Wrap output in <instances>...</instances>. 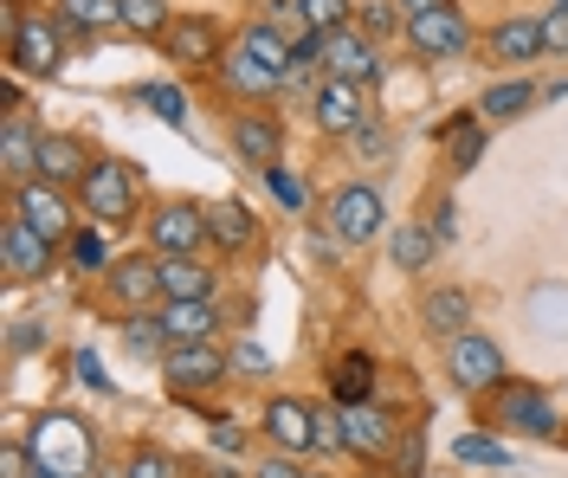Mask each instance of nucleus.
Masks as SVG:
<instances>
[{
  "instance_id": "obj_1",
  "label": "nucleus",
  "mask_w": 568,
  "mask_h": 478,
  "mask_svg": "<svg viewBox=\"0 0 568 478\" xmlns=\"http://www.w3.org/2000/svg\"><path fill=\"white\" fill-rule=\"evenodd\" d=\"M27 446H33L39 472H59V478L98 472V446H91V434H84L78 414H39L33 427H27Z\"/></svg>"
},
{
  "instance_id": "obj_2",
  "label": "nucleus",
  "mask_w": 568,
  "mask_h": 478,
  "mask_svg": "<svg viewBox=\"0 0 568 478\" xmlns=\"http://www.w3.org/2000/svg\"><path fill=\"white\" fill-rule=\"evenodd\" d=\"M78 207L104 226H136V169L116 155H98V169L78 182Z\"/></svg>"
},
{
  "instance_id": "obj_3",
  "label": "nucleus",
  "mask_w": 568,
  "mask_h": 478,
  "mask_svg": "<svg viewBox=\"0 0 568 478\" xmlns=\"http://www.w3.org/2000/svg\"><path fill=\"white\" fill-rule=\"evenodd\" d=\"M7 59L33 78H52L65 65V39H59V13H20L7 7Z\"/></svg>"
},
{
  "instance_id": "obj_4",
  "label": "nucleus",
  "mask_w": 568,
  "mask_h": 478,
  "mask_svg": "<svg viewBox=\"0 0 568 478\" xmlns=\"http://www.w3.org/2000/svg\"><path fill=\"white\" fill-rule=\"evenodd\" d=\"M446 375H453L459 395H491V388H504V349H497L491 336L465 330L446 343Z\"/></svg>"
},
{
  "instance_id": "obj_5",
  "label": "nucleus",
  "mask_w": 568,
  "mask_h": 478,
  "mask_svg": "<svg viewBox=\"0 0 568 478\" xmlns=\"http://www.w3.org/2000/svg\"><path fill=\"white\" fill-rule=\"evenodd\" d=\"M382 226H388V207H382V194L368 182H349L329 194V233L343 240V246H368V240H382Z\"/></svg>"
},
{
  "instance_id": "obj_6",
  "label": "nucleus",
  "mask_w": 568,
  "mask_h": 478,
  "mask_svg": "<svg viewBox=\"0 0 568 478\" xmlns=\"http://www.w3.org/2000/svg\"><path fill=\"white\" fill-rule=\"evenodd\" d=\"M258 427H265V440L278 446L284 459H297V452H317L323 446V407L278 395V401H265V420Z\"/></svg>"
},
{
  "instance_id": "obj_7",
  "label": "nucleus",
  "mask_w": 568,
  "mask_h": 478,
  "mask_svg": "<svg viewBox=\"0 0 568 478\" xmlns=\"http://www.w3.org/2000/svg\"><path fill=\"white\" fill-rule=\"evenodd\" d=\"M201 240H213V233H207V214L194 201H162L149 214V246H155V258H187V253H201Z\"/></svg>"
},
{
  "instance_id": "obj_8",
  "label": "nucleus",
  "mask_w": 568,
  "mask_h": 478,
  "mask_svg": "<svg viewBox=\"0 0 568 478\" xmlns=\"http://www.w3.org/2000/svg\"><path fill=\"white\" fill-rule=\"evenodd\" d=\"M39 136H45V130L27 123L20 91H7V123H0V175H7V187L39 182Z\"/></svg>"
},
{
  "instance_id": "obj_9",
  "label": "nucleus",
  "mask_w": 568,
  "mask_h": 478,
  "mask_svg": "<svg viewBox=\"0 0 568 478\" xmlns=\"http://www.w3.org/2000/svg\"><path fill=\"white\" fill-rule=\"evenodd\" d=\"M497 427L504 434H530V440H556V401L530 388V382H510V388H497Z\"/></svg>"
},
{
  "instance_id": "obj_10",
  "label": "nucleus",
  "mask_w": 568,
  "mask_h": 478,
  "mask_svg": "<svg viewBox=\"0 0 568 478\" xmlns=\"http://www.w3.org/2000/svg\"><path fill=\"white\" fill-rule=\"evenodd\" d=\"M226 368H233V356H220L213 343H169V356H162V375H169V388H175V395L220 388V382H226Z\"/></svg>"
},
{
  "instance_id": "obj_11",
  "label": "nucleus",
  "mask_w": 568,
  "mask_h": 478,
  "mask_svg": "<svg viewBox=\"0 0 568 478\" xmlns=\"http://www.w3.org/2000/svg\"><path fill=\"white\" fill-rule=\"evenodd\" d=\"M311 116H317L323 136H355V130H368V98L349 78H323L311 91Z\"/></svg>"
},
{
  "instance_id": "obj_12",
  "label": "nucleus",
  "mask_w": 568,
  "mask_h": 478,
  "mask_svg": "<svg viewBox=\"0 0 568 478\" xmlns=\"http://www.w3.org/2000/svg\"><path fill=\"white\" fill-rule=\"evenodd\" d=\"M13 214L33 226L39 240H71L78 226H71V201H65V187H52V182H27V187H13Z\"/></svg>"
},
{
  "instance_id": "obj_13",
  "label": "nucleus",
  "mask_w": 568,
  "mask_h": 478,
  "mask_svg": "<svg viewBox=\"0 0 568 478\" xmlns=\"http://www.w3.org/2000/svg\"><path fill=\"white\" fill-rule=\"evenodd\" d=\"M471 27H465V13L446 0V7H433V13H414L407 20V45L420 52V59H459Z\"/></svg>"
},
{
  "instance_id": "obj_14",
  "label": "nucleus",
  "mask_w": 568,
  "mask_h": 478,
  "mask_svg": "<svg viewBox=\"0 0 568 478\" xmlns=\"http://www.w3.org/2000/svg\"><path fill=\"white\" fill-rule=\"evenodd\" d=\"M336 434H343V446H349V452H362V459H382V452H394V446H400L394 420L375 401L336 407Z\"/></svg>"
},
{
  "instance_id": "obj_15",
  "label": "nucleus",
  "mask_w": 568,
  "mask_h": 478,
  "mask_svg": "<svg viewBox=\"0 0 568 478\" xmlns=\"http://www.w3.org/2000/svg\"><path fill=\"white\" fill-rule=\"evenodd\" d=\"M0 265H7V278H13V285L45 278V272H52V240H39L33 226L13 214V221H0Z\"/></svg>"
},
{
  "instance_id": "obj_16",
  "label": "nucleus",
  "mask_w": 568,
  "mask_h": 478,
  "mask_svg": "<svg viewBox=\"0 0 568 478\" xmlns=\"http://www.w3.org/2000/svg\"><path fill=\"white\" fill-rule=\"evenodd\" d=\"M91 169H98V155L84 149V136H65V130H45V136H39V182L78 187Z\"/></svg>"
},
{
  "instance_id": "obj_17",
  "label": "nucleus",
  "mask_w": 568,
  "mask_h": 478,
  "mask_svg": "<svg viewBox=\"0 0 568 478\" xmlns=\"http://www.w3.org/2000/svg\"><path fill=\"white\" fill-rule=\"evenodd\" d=\"M323 65H329V78H349V84H375L382 78V59H375V39H362L355 27H343V33L323 39Z\"/></svg>"
},
{
  "instance_id": "obj_18",
  "label": "nucleus",
  "mask_w": 568,
  "mask_h": 478,
  "mask_svg": "<svg viewBox=\"0 0 568 478\" xmlns=\"http://www.w3.org/2000/svg\"><path fill=\"white\" fill-rule=\"evenodd\" d=\"M104 292L110 304H123V311H149V297H162V272H155V258H116L104 272Z\"/></svg>"
},
{
  "instance_id": "obj_19",
  "label": "nucleus",
  "mask_w": 568,
  "mask_h": 478,
  "mask_svg": "<svg viewBox=\"0 0 568 478\" xmlns=\"http://www.w3.org/2000/svg\"><path fill=\"white\" fill-rule=\"evenodd\" d=\"M155 324L169 343H213L220 330V311H213V297H162V311H155Z\"/></svg>"
},
{
  "instance_id": "obj_20",
  "label": "nucleus",
  "mask_w": 568,
  "mask_h": 478,
  "mask_svg": "<svg viewBox=\"0 0 568 478\" xmlns=\"http://www.w3.org/2000/svg\"><path fill=\"white\" fill-rule=\"evenodd\" d=\"M420 324L433 336H465V324H471V297L459 292V285H439V292H426V304H420Z\"/></svg>"
},
{
  "instance_id": "obj_21",
  "label": "nucleus",
  "mask_w": 568,
  "mask_h": 478,
  "mask_svg": "<svg viewBox=\"0 0 568 478\" xmlns=\"http://www.w3.org/2000/svg\"><path fill=\"white\" fill-rule=\"evenodd\" d=\"M233 149L246 155L252 169H278L284 136H278V123H272V116H240V123H233Z\"/></svg>"
},
{
  "instance_id": "obj_22",
  "label": "nucleus",
  "mask_w": 568,
  "mask_h": 478,
  "mask_svg": "<svg viewBox=\"0 0 568 478\" xmlns=\"http://www.w3.org/2000/svg\"><path fill=\"white\" fill-rule=\"evenodd\" d=\"M226 91H240V98H272V91H284V72H272L265 59H252L246 45H233V59H226Z\"/></svg>"
},
{
  "instance_id": "obj_23",
  "label": "nucleus",
  "mask_w": 568,
  "mask_h": 478,
  "mask_svg": "<svg viewBox=\"0 0 568 478\" xmlns=\"http://www.w3.org/2000/svg\"><path fill=\"white\" fill-rule=\"evenodd\" d=\"M329 388H336V407H355V401H375V363L349 349V356H336L329 363Z\"/></svg>"
},
{
  "instance_id": "obj_24",
  "label": "nucleus",
  "mask_w": 568,
  "mask_h": 478,
  "mask_svg": "<svg viewBox=\"0 0 568 478\" xmlns=\"http://www.w3.org/2000/svg\"><path fill=\"white\" fill-rule=\"evenodd\" d=\"M169 59H175V65H207L213 59V45H220V39H213V27L207 20H201V13H181L175 27H169Z\"/></svg>"
},
{
  "instance_id": "obj_25",
  "label": "nucleus",
  "mask_w": 568,
  "mask_h": 478,
  "mask_svg": "<svg viewBox=\"0 0 568 478\" xmlns=\"http://www.w3.org/2000/svg\"><path fill=\"white\" fill-rule=\"evenodd\" d=\"M155 272H162V297H213V272L201 265V258H155Z\"/></svg>"
},
{
  "instance_id": "obj_26",
  "label": "nucleus",
  "mask_w": 568,
  "mask_h": 478,
  "mask_svg": "<svg viewBox=\"0 0 568 478\" xmlns=\"http://www.w3.org/2000/svg\"><path fill=\"white\" fill-rule=\"evenodd\" d=\"M491 52L504 59V65H530L536 52H542V27H536V20H524V13H510V20L491 33Z\"/></svg>"
},
{
  "instance_id": "obj_27",
  "label": "nucleus",
  "mask_w": 568,
  "mask_h": 478,
  "mask_svg": "<svg viewBox=\"0 0 568 478\" xmlns=\"http://www.w3.org/2000/svg\"><path fill=\"white\" fill-rule=\"evenodd\" d=\"M207 233H213V246L246 253L252 246V214L240 207V201H220V207H207Z\"/></svg>"
},
{
  "instance_id": "obj_28",
  "label": "nucleus",
  "mask_w": 568,
  "mask_h": 478,
  "mask_svg": "<svg viewBox=\"0 0 568 478\" xmlns=\"http://www.w3.org/2000/svg\"><path fill=\"white\" fill-rule=\"evenodd\" d=\"M388 253H394V265H400V272H420L426 258L439 253V240H433L420 221H407V226H394V233H388Z\"/></svg>"
},
{
  "instance_id": "obj_29",
  "label": "nucleus",
  "mask_w": 568,
  "mask_h": 478,
  "mask_svg": "<svg viewBox=\"0 0 568 478\" xmlns=\"http://www.w3.org/2000/svg\"><path fill=\"white\" fill-rule=\"evenodd\" d=\"M110 20H123V0H59V27H78V33H104Z\"/></svg>"
},
{
  "instance_id": "obj_30",
  "label": "nucleus",
  "mask_w": 568,
  "mask_h": 478,
  "mask_svg": "<svg viewBox=\"0 0 568 478\" xmlns=\"http://www.w3.org/2000/svg\"><path fill=\"white\" fill-rule=\"evenodd\" d=\"M530 104H536V84L530 78H510V84H491L478 98V116H524Z\"/></svg>"
},
{
  "instance_id": "obj_31",
  "label": "nucleus",
  "mask_w": 568,
  "mask_h": 478,
  "mask_svg": "<svg viewBox=\"0 0 568 478\" xmlns=\"http://www.w3.org/2000/svg\"><path fill=\"white\" fill-rule=\"evenodd\" d=\"M297 20H304V33L329 39L349 27V0H297Z\"/></svg>"
},
{
  "instance_id": "obj_32",
  "label": "nucleus",
  "mask_w": 568,
  "mask_h": 478,
  "mask_svg": "<svg viewBox=\"0 0 568 478\" xmlns=\"http://www.w3.org/2000/svg\"><path fill=\"white\" fill-rule=\"evenodd\" d=\"M65 253H71L78 272H110V240L98 233V226H78V233L65 240Z\"/></svg>"
},
{
  "instance_id": "obj_33",
  "label": "nucleus",
  "mask_w": 568,
  "mask_h": 478,
  "mask_svg": "<svg viewBox=\"0 0 568 478\" xmlns=\"http://www.w3.org/2000/svg\"><path fill=\"white\" fill-rule=\"evenodd\" d=\"M123 27L149 39V33H169L175 13H169V0H123Z\"/></svg>"
},
{
  "instance_id": "obj_34",
  "label": "nucleus",
  "mask_w": 568,
  "mask_h": 478,
  "mask_svg": "<svg viewBox=\"0 0 568 478\" xmlns=\"http://www.w3.org/2000/svg\"><path fill=\"white\" fill-rule=\"evenodd\" d=\"M240 45H246L252 59H265V65H272V72H284V65H291V52H297V45H291V39H278V27H252V33L240 39Z\"/></svg>"
},
{
  "instance_id": "obj_35",
  "label": "nucleus",
  "mask_w": 568,
  "mask_h": 478,
  "mask_svg": "<svg viewBox=\"0 0 568 478\" xmlns=\"http://www.w3.org/2000/svg\"><path fill=\"white\" fill-rule=\"evenodd\" d=\"M142 104L162 116V123H175V130H187V98H181L175 84H142Z\"/></svg>"
},
{
  "instance_id": "obj_36",
  "label": "nucleus",
  "mask_w": 568,
  "mask_h": 478,
  "mask_svg": "<svg viewBox=\"0 0 568 478\" xmlns=\"http://www.w3.org/2000/svg\"><path fill=\"white\" fill-rule=\"evenodd\" d=\"M123 472H130V478H181V466L169 459V452H162V446H136Z\"/></svg>"
},
{
  "instance_id": "obj_37",
  "label": "nucleus",
  "mask_w": 568,
  "mask_h": 478,
  "mask_svg": "<svg viewBox=\"0 0 568 478\" xmlns=\"http://www.w3.org/2000/svg\"><path fill=\"white\" fill-rule=\"evenodd\" d=\"M400 27V0H362V39H388Z\"/></svg>"
},
{
  "instance_id": "obj_38",
  "label": "nucleus",
  "mask_w": 568,
  "mask_h": 478,
  "mask_svg": "<svg viewBox=\"0 0 568 478\" xmlns=\"http://www.w3.org/2000/svg\"><path fill=\"white\" fill-rule=\"evenodd\" d=\"M265 182H272V194H278L284 207H291V214H304V207H311V187L297 182V175H291L284 162H278V169H265Z\"/></svg>"
},
{
  "instance_id": "obj_39",
  "label": "nucleus",
  "mask_w": 568,
  "mask_h": 478,
  "mask_svg": "<svg viewBox=\"0 0 568 478\" xmlns=\"http://www.w3.org/2000/svg\"><path fill=\"white\" fill-rule=\"evenodd\" d=\"M478 155H485V123H465L459 136H453V169H478Z\"/></svg>"
},
{
  "instance_id": "obj_40",
  "label": "nucleus",
  "mask_w": 568,
  "mask_h": 478,
  "mask_svg": "<svg viewBox=\"0 0 568 478\" xmlns=\"http://www.w3.org/2000/svg\"><path fill=\"white\" fill-rule=\"evenodd\" d=\"M459 459H465V466H510V446L471 434V440H459Z\"/></svg>"
},
{
  "instance_id": "obj_41",
  "label": "nucleus",
  "mask_w": 568,
  "mask_h": 478,
  "mask_svg": "<svg viewBox=\"0 0 568 478\" xmlns=\"http://www.w3.org/2000/svg\"><path fill=\"white\" fill-rule=\"evenodd\" d=\"M33 446L27 440H0V478H33Z\"/></svg>"
},
{
  "instance_id": "obj_42",
  "label": "nucleus",
  "mask_w": 568,
  "mask_h": 478,
  "mask_svg": "<svg viewBox=\"0 0 568 478\" xmlns=\"http://www.w3.org/2000/svg\"><path fill=\"white\" fill-rule=\"evenodd\" d=\"M130 349H136V356H169L162 324H155V317H136V324H130Z\"/></svg>"
},
{
  "instance_id": "obj_43",
  "label": "nucleus",
  "mask_w": 568,
  "mask_h": 478,
  "mask_svg": "<svg viewBox=\"0 0 568 478\" xmlns=\"http://www.w3.org/2000/svg\"><path fill=\"white\" fill-rule=\"evenodd\" d=\"M426 233H433V240H439V246H446V240H459V207H453V201H446V194H439V201H433V214H426Z\"/></svg>"
},
{
  "instance_id": "obj_44",
  "label": "nucleus",
  "mask_w": 568,
  "mask_h": 478,
  "mask_svg": "<svg viewBox=\"0 0 568 478\" xmlns=\"http://www.w3.org/2000/svg\"><path fill=\"white\" fill-rule=\"evenodd\" d=\"M71 368H78V382H84V388H98V395H110V388H116V382L104 375V363H98V349H78V356H71Z\"/></svg>"
},
{
  "instance_id": "obj_45",
  "label": "nucleus",
  "mask_w": 568,
  "mask_h": 478,
  "mask_svg": "<svg viewBox=\"0 0 568 478\" xmlns=\"http://www.w3.org/2000/svg\"><path fill=\"white\" fill-rule=\"evenodd\" d=\"M536 27H542V52H568V13H562V7H556V13H542Z\"/></svg>"
},
{
  "instance_id": "obj_46",
  "label": "nucleus",
  "mask_w": 568,
  "mask_h": 478,
  "mask_svg": "<svg viewBox=\"0 0 568 478\" xmlns=\"http://www.w3.org/2000/svg\"><path fill=\"white\" fill-rule=\"evenodd\" d=\"M233 368H252V375H265V368H272V356H265L258 343H240V349H233Z\"/></svg>"
},
{
  "instance_id": "obj_47",
  "label": "nucleus",
  "mask_w": 568,
  "mask_h": 478,
  "mask_svg": "<svg viewBox=\"0 0 568 478\" xmlns=\"http://www.w3.org/2000/svg\"><path fill=\"white\" fill-rule=\"evenodd\" d=\"M394 459H400V472H407V478L420 472V434H407V440L394 446Z\"/></svg>"
},
{
  "instance_id": "obj_48",
  "label": "nucleus",
  "mask_w": 568,
  "mask_h": 478,
  "mask_svg": "<svg viewBox=\"0 0 568 478\" xmlns=\"http://www.w3.org/2000/svg\"><path fill=\"white\" fill-rule=\"evenodd\" d=\"M252 478H304V466H291L284 452H272V459H265V466H258Z\"/></svg>"
},
{
  "instance_id": "obj_49",
  "label": "nucleus",
  "mask_w": 568,
  "mask_h": 478,
  "mask_svg": "<svg viewBox=\"0 0 568 478\" xmlns=\"http://www.w3.org/2000/svg\"><path fill=\"white\" fill-rule=\"evenodd\" d=\"M213 446H220V452H240V427H233V420H213Z\"/></svg>"
},
{
  "instance_id": "obj_50",
  "label": "nucleus",
  "mask_w": 568,
  "mask_h": 478,
  "mask_svg": "<svg viewBox=\"0 0 568 478\" xmlns=\"http://www.w3.org/2000/svg\"><path fill=\"white\" fill-rule=\"evenodd\" d=\"M433 7H446V0H400V13L414 20V13H433Z\"/></svg>"
},
{
  "instance_id": "obj_51",
  "label": "nucleus",
  "mask_w": 568,
  "mask_h": 478,
  "mask_svg": "<svg viewBox=\"0 0 568 478\" xmlns=\"http://www.w3.org/2000/svg\"><path fill=\"white\" fill-rule=\"evenodd\" d=\"M91 478H130V472H116V466H104V459H98V472Z\"/></svg>"
},
{
  "instance_id": "obj_52",
  "label": "nucleus",
  "mask_w": 568,
  "mask_h": 478,
  "mask_svg": "<svg viewBox=\"0 0 568 478\" xmlns=\"http://www.w3.org/2000/svg\"><path fill=\"white\" fill-rule=\"evenodd\" d=\"M33 478H59V472H33Z\"/></svg>"
},
{
  "instance_id": "obj_53",
  "label": "nucleus",
  "mask_w": 568,
  "mask_h": 478,
  "mask_svg": "<svg viewBox=\"0 0 568 478\" xmlns=\"http://www.w3.org/2000/svg\"><path fill=\"white\" fill-rule=\"evenodd\" d=\"M556 7H562V13H568V0H556Z\"/></svg>"
},
{
  "instance_id": "obj_54",
  "label": "nucleus",
  "mask_w": 568,
  "mask_h": 478,
  "mask_svg": "<svg viewBox=\"0 0 568 478\" xmlns=\"http://www.w3.org/2000/svg\"><path fill=\"white\" fill-rule=\"evenodd\" d=\"M304 478H323V472H304Z\"/></svg>"
}]
</instances>
